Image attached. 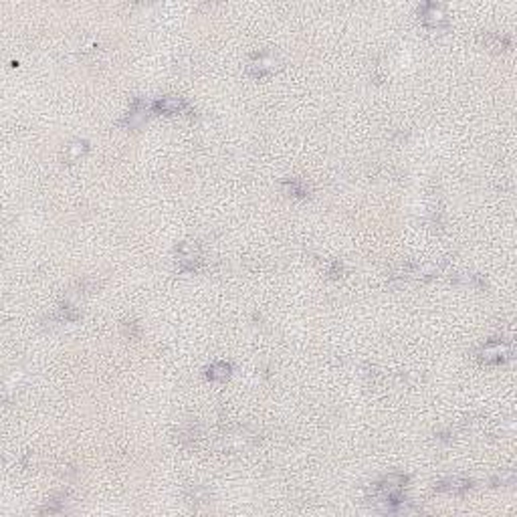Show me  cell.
<instances>
[{"label":"cell","instance_id":"1","mask_svg":"<svg viewBox=\"0 0 517 517\" xmlns=\"http://www.w3.org/2000/svg\"><path fill=\"white\" fill-rule=\"evenodd\" d=\"M507 356V348L501 344H491L485 348V360H503Z\"/></svg>","mask_w":517,"mask_h":517}]
</instances>
